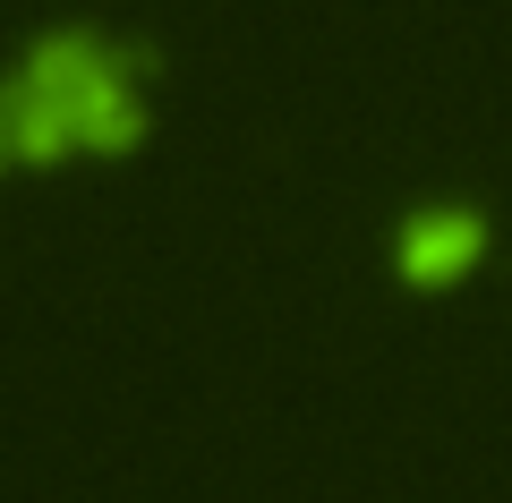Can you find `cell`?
I'll list each match as a JSON object with an SVG mask.
<instances>
[{"mask_svg": "<svg viewBox=\"0 0 512 503\" xmlns=\"http://www.w3.org/2000/svg\"><path fill=\"white\" fill-rule=\"evenodd\" d=\"M154 77L163 43L103 35V26H52L0 77V120L18 145V171H69V162H128L154 137Z\"/></svg>", "mask_w": 512, "mask_h": 503, "instance_id": "cell-1", "label": "cell"}, {"mask_svg": "<svg viewBox=\"0 0 512 503\" xmlns=\"http://www.w3.org/2000/svg\"><path fill=\"white\" fill-rule=\"evenodd\" d=\"M9 171H18V145H9V120H0V180H9Z\"/></svg>", "mask_w": 512, "mask_h": 503, "instance_id": "cell-3", "label": "cell"}, {"mask_svg": "<svg viewBox=\"0 0 512 503\" xmlns=\"http://www.w3.org/2000/svg\"><path fill=\"white\" fill-rule=\"evenodd\" d=\"M487 256H495V214L478 197H419V205L393 214L384 265H393V282H402L410 299H444V290H461Z\"/></svg>", "mask_w": 512, "mask_h": 503, "instance_id": "cell-2", "label": "cell"}]
</instances>
